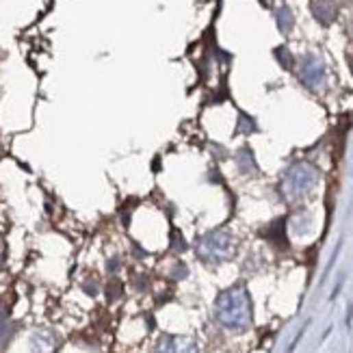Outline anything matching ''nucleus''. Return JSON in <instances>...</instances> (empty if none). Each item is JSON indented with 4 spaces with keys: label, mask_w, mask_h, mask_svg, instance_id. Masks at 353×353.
<instances>
[{
    "label": "nucleus",
    "mask_w": 353,
    "mask_h": 353,
    "mask_svg": "<svg viewBox=\"0 0 353 353\" xmlns=\"http://www.w3.org/2000/svg\"><path fill=\"white\" fill-rule=\"evenodd\" d=\"M217 319L228 330H245L252 321V304L243 289L226 291L217 300Z\"/></svg>",
    "instance_id": "f257e3e1"
},
{
    "label": "nucleus",
    "mask_w": 353,
    "mask_h": 353,
    "mask_svg": "<svg viewBox=\"0 0 353 353\" xmlns=\"http://www.w3.org/2000/svg\"><path fill=\"white\" fill-rule=\"evenodd\" d=\"M230 252H232V239L226 232L208 234L199 245V254L204 258H208V260H223V258L230 256Z\"/></svg>",
    "instance_id": "f03ea898"
},
{
    "label": "nucleus",
    "mask_w": 353,
    "mask_h": 353,
    "mask_svg": "<svg viewBox=\"0 0 353 353\" xmlns=\"http://www.w3.org/2000/svg\"><path fill=\"white\" fill-rule=\"evenodd\" d=\"M317 180V171L308 167V165H297L287 178V191L291 195H300L304 191H308V188L315 184Z\"/></svg>",
    "instance_id": "7ed1b4c3"
},
{
    "label": "nucleus",
    "mask_w": 353,
    "mask_h": 353,
    "mask_svg": "<svg viewBox=\"0 0 353 353\" xmlns=\"http://www.w3.org/2000/svg\"><path fill=\"white\" fill-rule=\"evenodd\" d=\"M156 353H197V349L191 341H184V338H167Z\"/></svg>",
    "instance_id": "20e7f679"
},
{
    "label": "nucleus",
    "mask_w": 353,
    "mask_h": 353,
    "mask_svg": "<svg viewBox=\"0 0 353 353\" xmlns=\"http://www.w3.org/2000/svg\"><path fill=\"white\" fill-rule=\"evenodd\" d=\"M321 78H323V65L317 59H308L302 67V80L306 85L315 87V85H319Z\"/></svg>",
    "instance_id": "39448f33"
},
{
    "label": "nucleus",
    "mask_w": 353,
    "mask_h": 353,
    "mask_svg": "<svg viewBox=\"0 0 353 353\" xmlns=\"http://www.w3.org/2000/svg\"><path fill=\"white\" fill-rule=\"evenodd\" d=\"M312 11H315V16L323 22V24H330L336 16V9L330 0H315L312 3Z\"/></svg>",
    "instance_id": "423d86ee"
}]
</instances>
